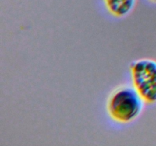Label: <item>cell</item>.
Instances as JSON below:
<instances>
[{
  "label": "cell",
  "mask_w": 156,
  "mask_h": 146,
  "mask_svg": "<svg viewBox=\"0 0 156 146\" xmlns=\"http://www.w3.org/2000/svg\"><path fill=\"white\" fill-rule=\"evenodd\" d=\"M145 101L133 86L120 85L107 100V112L114 121L122 124L136 120L144 109Z\"/></svg>",
  "instance_id": "obj_1"
},
{
  "label": "cell",
  "mask_w": 156,
  "mask_h": 146,
  "mask_svg": "<svg viewBox=\"0 0 156 146\" xmlns=\"http://www.w3.org/2000/svg\"><path fill=\"white\" fill-rule=\"evenodd\" d=\"M133 86L147 104L156 103V60L143 58L129 65Z\"/></svg>",
  "instance_id": "obj_2"
},
{
  "label": "cell",
  "mask_w": 156,
  "mask_h": 146,
  "mask_svg": "<svg viewBox=\"0 0 156 146\" xmlns=\"http://www.w3.org/2000/svg\"><path fill=\"white\" fill-rule=\"evenodd\" d=\"M108 12L116 18H124L132 12L136 0H103Z\"/></svg>",
  "instance_id": "obj_3"
},
{
  "label": "cell",
  "mask_w": 156,
  "mask_h": 146,
  "mask_svg": "<svg viewBox=\"0 0 156 146\" xmlns=\"http://www.w3.org/2000/svg\"><path fill=\"white\" fill-rule=\"evenodd\" d=\"M149 1L152 2H155V3H156V0H149Z\"/></svg>",
  "instance_id": "obj_4"
}]
</instances>
